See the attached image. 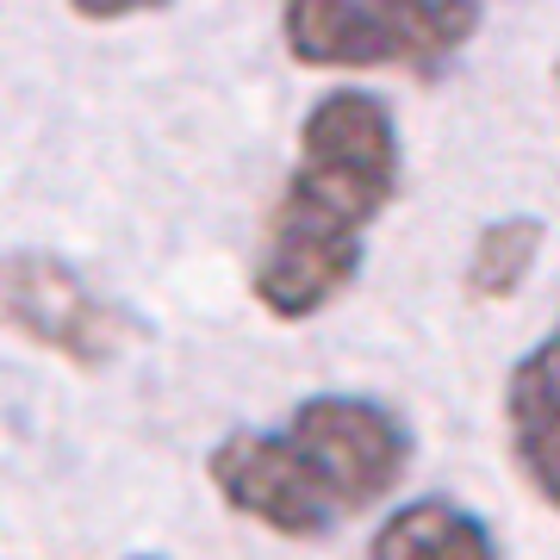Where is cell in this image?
Listing matches in <instances>:
<instances>
[{
    "label": "cell",
    "instance_id": "9c48e42d",
    "mask_svg": "<svg viewBox=\"0 0 560 560\" xmlns=\"http://www.w3.org/2000/svg\"><path fill=\"white\" fill-rule=\"evenodd\" d=\"M131 560H162V555H131Z\"/></svg>",
    "mask_w": 560,
    "mask_h": 560
},
{
    "label": "cell",
    "instance_id": "8992f818",
    "mask_svg": "<svg viewBox=\"0 0 560 560\" xmlns=\"http://www.w3.org/2000/svg\"><path fill=\"white\" fill-rule=\"evenodd\" d=\"M368 560H499V541L455 499H411L374 529Z\"/></svg>",
    "mask_w": 560,
    "mask_h": 560
},
{
    "label": "cell",
    "instance_id": "5b68a950",
    "mask_svg": "<svg viewBox=\"0 0 560 560\" xmlns=\"http://www.w3.org/2000/svg\"><path fill=\"white\" fill-rule=\"evenodd\" d=\"M504 436L529 492L560 517V324L504 381Z\"/></svg>",
    "mask_w": 560,
    "mask_h": 560
},
{
    "label": "cell",
    "instance_id": "ba28073f",
    "mask_svg": "<svg viewBox=\"0 0 560 560\" xmlns=\"http://www.w3.org/2000/svg\"><path fill=\"white\" fill-rule=\"evenodd\" d=\"M156 7H168V0H69V13H81V20H94V25L138 20V13H156Z\"/></svg>",
    "mask_w": 560,
    "mask_h": 560
},
{
    "label": "cell",
    "instance_id": "7a4b0ae2",
    "mask_svg": "<svg viewBox=\"0 0 560 560\" xmlns=\"http://www.w3.org/2000/svg\"><path fill=\"white\" fill-rule=\"evenodd\" d=\"M411 455L418 436L386 399L312 393L275 430H231L206 455V480L237 517L287 541H318L393 499Z\"/></svg>",
    "mask_w": 560,
    "mask_h": 560
},
{
    "label": "cell",
    "instance_id": "6da1fadb",
    "mask_svg": "<svg viewBox=\"0 0 560 560\" xmlns=\"http://www.w3.org/2000/svg\"><path fill=\"white\" fill-rule=\"evenodd\" d=\"M405 150L381 94L330 88L300 119V150L280 180L256 256V305L280 324H305L355 287L361 243L399 200Z\"/></svg>",
    "mask_w": 560,
    "mask_h": 560
},
{
    "label": "cell",
    "instance_id": "277c9868",
    "mask_svg": "<svg viewBox=\"0 0 560 560\" xmlns=\"http://www.w3.org/2000/svg\"><path fill=\"white\" fill-rule=\"evenodd\" d=\"M0 318L75 368H106L138 337L131 312L119 300H106L101 287H88V275L50 249H7L0 256Z\"/></svg>",
    "mask_w": 560,
    "mask_h": 560
},
{
    "label": "cell",
    "instance_id": "3957f363",
    "mask_svg": "<svg viewBox=\"0 0 560 560\" xmlns=\"http://www.w3.org/2000/svg\"><path fill=\"white\" fill-rule=\"evenodd\" d=\"M492 0H287L280 44L300 69L442 75L480 38Z\"/></svg>",
    "mask_w": 560,
    "mask_h": 560
},
{
    "label": "cell",
    "instance_id": "52a82bcc",
    "mask_svg": "<svg viewBox=\"0 0 560 560\" xmlns=\"http://www.w3.org/2000/svg\"><path fill=\"white\" fill-rule=\"evenodd\" d=\"M536 256H541V219H529V212L492 219L467 249V293L474 300H511L529 280Z\"/></svg>",
    "mask_w": 560,
    "mask_h": 560
},
{
    "label": "cell",
    "instance_id": "30bf717a",
    "mask_svg": "<svg viewBox=\"0 0 560 560\" xmlns=\"http://www.w3.org/2000/svg\"><path fill=\"white\" fill-rule=\"evenodd\" d=\"M555 81H560V62H555Z\"/></svg>",
    "mask_w": 560,
    "mask_h": 560
}]
</instances>
